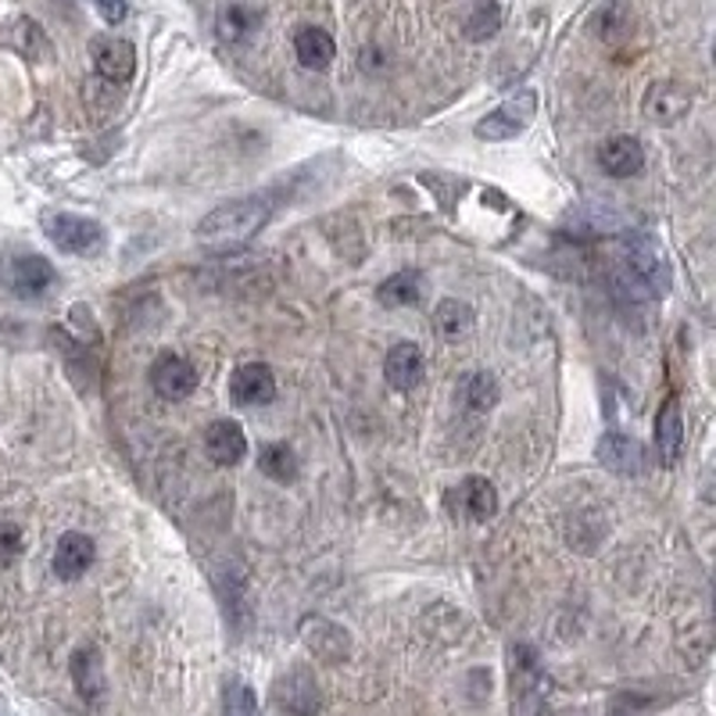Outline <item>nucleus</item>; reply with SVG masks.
<instances>
[{"label":"nucleus","instance_id":"obj_1","mask_svg":"<svg viewBox=\"0 0 716 716\" xmlns=\"http://www.w3.org/2000/svg\"><path fill=\"white\" fill-rule=\"evenodd\" d=\"M269 215H273L269 197L223 201L219 208H212L197 223V241L208 252H233V247H244L252 237H258V229L269 223Z\"/></svg>","mask_w":716,"mask_h":716},{"label":"nucleus","instance_id":"obj_2","mask_svg":"<svg viewBox=\"0 0 716 716\" xmlns=\"http://www.w3.org/2000/svg\"><path fill=\"white\" fill-rule=\"evenodd\" d=\"M613 279H616V290H624L627 298H663V290L671 287L663 252L648 237H634L620 247Z\"/></svg>","mask_w":716,"mask_h":716},{"label":"nucleus","instance_id":"obj_3","mask_svg":"<svg viewBox=\"0 0 716 716\" xmlns=\"http://www.w3.org/2000/svg\"><path fill=\"white\" fill-rule=\"evenodd\" d=\"M538 112V93L534 90H520L512 93L505 104H498L494 112H488L477 122V136L488 140V144H505V140L520 136Z\"/></svg>","mask_w":716,"mask_h":716},{"label":"nucleus","instance_id":"obj_4","mask_svg":"<svg viewBox=\"0 0 716 716\" xmlns=\"http://www.w3.org/2000/svg\"><path fill=\"white\" fill-rule=\"evenodd\" d=\"M47 237H51L65 255H98L104 247V226L72 212H51L43 219Z\"/></svg>","mask_w":716,"mask_h":716},{"label":"nucleus","instance_id":"obj_5","mask_svg":"<svg viewBox=\"0 0 716 716\" xmlns=\"http://www.w3.org/2000/svg\"><path fill=\"white\" fill-rule=\"evenodd\" d=\"M509 692H512V716H538L541 666H538L534 648L512 645V652H509Z\"/></svg>","mask_w":716,"mask_h":716},{"label":"nucleus","instance_id":"obj_6","mask_svg":"<svg viewBox=\"0 0 716 716\" xmlns=\"http://www.w3.org/2000/svg\"><path fill=\"white\" fill-rule=\"evenodd\" d=\"M273 703L287 716H319L323 713V688L313 671L305 666H290L284 677L273 684Z\"/></svg>","mask_w":716,"mask_h":716},{"label":"nucleus","instance_id":"obj_7","mask_svg":"<svg viewBox=\"0 0 716 716\" xmlns=\"http://www.w3.org/2000/svg\"><path fill=\"white\" fill-rule=\"evenodd\" d=\"M0 279H4V287L11 294H19V298H40V294H47L58 284V273L51 262L40 255H11V258H4V266H0Z\"/></svg>","mask_w":716,"mask_h":716},{"label":"nucleus","instance_id":"obj_8","mask_svg":"<svg viewBox=\"0 0 716 716\" xmlns=\"http://www.w3.org/2000/svg\"><path fill=\"white\" fill-rule=\"evenodd\" d=\"M90 61H93V72L98 80L104 83H130L133 72H136V51L130 40L122 37H93L90 40Z\"/></svg>","mask_w":716,"mask_h":716},{"label":"nucleus","instance_id":"obj_9","mask_svg":"<svg viewBox=\"0 0 716 716\" xmlns=\"http://www.w3.org/2000/svg\"><path fill=\"white\" fill-rule=\"evenodd\" d=\"M147 380L154 387V395H162L165 401H183L194 395L197 387V369L186 362L176 351H162L147 369Z\"/></svg>","mask_w":716,"mask_h":716},{"label":"nucleus","instance_id":"obj_10","mask_svg":"<svg viewBox=\"0 0 716 716\" xmlns=\"http://www.w3.org/2000/svg\"><path fill=\"white\" fill-rule=\"evenodd\" d=\"M444 505L466 523H484L498 512V491L488 477H466L459 488H451Z\"/></svg>","mask_w":716,"mask_h":716},{"label":"nucleus","instance_id":"obj_11","mask_svg":"<svg viewBox=\"0 0 716 716\" xmlns=\"http://www.w3.org/2000/svg\"><path fill=\"white\" fill-rule=\"evenodd\" d=\"M301 642L319 663H330V666L345 663L351 656V634L340 624H334V620H326V616L301 620Z\"/></svg>","mask_w":716,"mask_h":716},{"label":"nucleus","instance_id":"obj_12","mask_svg":"<svg viewBox=\"0 0 716 716\" xmlns=\"http://www.w3.org/2000/svg\"><path fill=\"white\" fill-rule=\"evenodd\" d=\"M642 112L648 122H656V126H677V122L692 112V90L684 83H674V80L652 83L645 90Z\"/></svg>","mask_w":716,"mask_h":716},{"label":"nucleus","instance_id":"obj_13","mask_svg":"<svg viewBox=\"0 0 716 716\" xmlns=\"http://www.w3.org/2000/svg\"><path fill=\"white\" fill-rule=\"evenodd\" d=\"M93 559H98V544H93L90 534L83 531H65L54 544V577L58 581H80L83 573L93 566Z\"/></svg>","mask_w":716,"mask_h":716},{"label":"nucleus","instance_id":"obj_14","mask_svg":"<svg viewBox=\"0 0 716 716\" xmlns=\"http://www.w3.org/2000/svg\"><path fill=\"white\" fill-rule=\"evenodd\" d=\"M229 398L244 405V409H255V405H269L276 398V377L266 362H244L229 380Z\"/></svg>","mask_w":716,"mask_h":716},{"label":"nucleus","instance_id":"obj_15","mask_svg":"<svg viewBox=\"0 0 716 716\" xmlns=\"http://www.w3.org/2000/svg\"><path fill=\"white\" fill-rule=\"evenodd\" d=\"M383 377L395 391H416L427 377V355L412 340H401L383 358Z\"/></svg>","mask_w":716,"mask_h":716},{"label":"nucleus","instance_id":"obj_16","mask_svg":"<svg viewBox=\"0 0 716 716\" xmlns=\"http://www.w3.org/2000/svg\"><path fill=\"white\" fill-rule=\"evenodd\" d=\"M599 462L605 466L610 473H620V477H642L645 473V448L637 444L631 433H605L599 441Z\"/></svg>","mask_w":716,"mask_h":716},{"label":"nucleus","instance_id":"obj_17","mask_svg":"<svg viewBox=\"0 0 716 716\" xmlns=\"http://www.w3.org/2000/svg\"><path fill=\"white\" fill-rule=\"evenodd\" d=\"M599 165L605 176L613 180H627L637 176L645 168V147L637 136H610L605 144L599 147Z\"/></svg>","mask_w":716,"mask_h":716},{"label":"nucleus","instance_id":"obj_18","mask_svg":"<svg viewBox=\"0 0 716 716\" xmlns=\"http://www.w3.org/2000/svg\"><path fill=\"white\" fill-rule=\"evenodd\" d=\"M205 456L215 466H237V462H244L247 438H244L241 423H233V419H215V423L205 430Z\"/></svg>","mask_w":716,"mask_h":716},{"label":"nucleus","instance_id":"obj_19","mask_svg":"<svg viewBox=\"0 0 716 716\" xmlns=\"http://www.w3.org/2000/svg\"><path fill=\"white\" fill-rule=\"evenodd\" d=\"M72 684L83 703H98L104 695V656L98 645H83L72 652Z\"/></svg>","mask_w":716,"mask_h":716},{"label":"nucleus","instance_id":"obj_20","mask_svg":"<svg viewBox=\"0 0 716 716\" xmlns=\"http://www.w3.org/2000/svg\"><path fill=\"white\" fill-rule=\"evenodd\" d=\"M423 298H427V276L419 269H401L377 287V301L383 308H412Z\"/></svg>","mask_w":716,"mask_h":716},{"label":"nucleus","instance_id":"obj_21","mask_svg":"<svg viewBox=\"0 0 716 716\" xmlns=\"http://www.w3.org/2000/svg\"><path fill=\"white\" fill-rule=\"evenodd\" d=\"M684 448V419H681V401L671 395L663 401V409L656 416V451L663 466H677Z\"/></svg>","mask_w":716,"mask_h":716},{"label":"nucleus","instance_id":"obj_22","mask_svg":"<svg viewBox=\"0 0 716 716\" xmlns=\"http://www.w3.org/2000/svg\"><path fill=\"white\" fill-rule=\"evenodd\" d=\"M294 54H298V61L305 69L323 72V69H330V61L337 54V43H334L330 33H326V29L305 25V29H298V37H294Z\"/></svg>","mask_w":716,"mask_h":716},{"label":"nucleus","instance_id":"obj_23","mask_svg":"<svg viewBox=\"0 0 716 716\" xmlns=\"http://www.w3.org/2000/svg\"><path fill=\"white\" fill-rule=\"evenodd\" d=\"M473 326H477V313L459 298H444L438 308H433V334H438L441 340H451V345H456V340L473 334Z\"/></svg>","mask_w":716,"mask_h":716},{"label":"nucleus","instance_id":"obj_24","mask_svg":"<svg viewBox=\"0 0 716 716\" xmlns=\"http://www.w3.org/2000/svg\"><path fill=\"white\" fill-rule=\"evenodd\" d=\"M498 380L494 372H466L462 383H459V405L466 412H477V416H488L494 405H498Z\"/></svg>","mask_w":716,"mask_h":716},{"label":"nucleus","instance_id":"obj_25","mask_svg":"<svg viewBox=\"0 0 716 716\" xmlns=\"http://www.w3.org/2000/svg\"><path fill=\"white\" fill-rule=\"evenodd\" d=\"M258 470L266 473L269 480H276V484H294L301 473V462L298 456H294V448L287 441H273L258 451Z\"/></svg>","mask_w":716,"mask_h":716},{"label":"nucleus","instance_id":"obj_26","mask_svg":"<svg viewBox=\"0 0 716 716\" xmlns=\"http://www.w3.org/2000/svg\"><path fill=\"white\" fill-rule=\"evenodd\" d=\"M258 25H262V8H252V4H226L219 11V22H215V29H219V37L226 43L247 40Z\"/></svg>","mask_w":716,"mask_h":716},{"label":"nucleus","instance_id":"obj_27","mask_svg":"<svg viewBox=\"0 0 716 716\" xmlns=\"http://www.w3.org/2000/svg\"><path fill=\"white\" fill-rule=\"evenodd\" d=\"M8 43H11L22 58H29V61H43L47 54H51V43H47L43 29H40L33 19H19V22H11V29H8Z\"/></svg>","mask_w":716,"mask_h":716},{"label":"nucleus","instance_id":"obj_28","mask_svg":"<svg viewBox=\"0 0 716 716\" xmlns=\"http://www.w3.org/2000/svg\"><path fill=\"white\" fill-rule=\"evenodd\" d=\"M631 8H627V0H613V4H605L599 14H595V37L602 43H616V40H624L631 33Z\"/></svg>","mask_w":716,"mask_h":716},{"label":"nucleus","instance_id":"obj_29","mask_svg":"<svg viewBox=\"0 0 716 716\" xmlns=\"http://www.w3.org/2000/svg\"><path fill=\"white\" fill-rule=\"evenodd\" d=\"M498 29H502V8H498V0H477L470 19H466V37L491 40Z\"/></svg>","mask_w":716,"mask_h":716},{"label":"nucleus","instance_id":"obj_30","mask_svg":"<svg viewBox=\"0 0 716 716\" xmlns=\"http://www.w3.org/2000/svg\"><path fill=\"white\" fill-rule=\"evenodd\" d=\"M223 716H262L258 695L252 692V684L226 681V688H223Z\"/></svg>","mask_w":716,"mask_h":716},{"label":"nucleus","instance_id":"obj_31","mask_svg":"<svg viewBox=\"0 0 716 716\" xmlns=\"http://www.w3.org/2000/svg\"><path fill=\"white\" fill-rule=\"evenodd\" d=\"M652 709H656V703L637 692H620L610 703V716H652Z\"/></svg>","mask_w":716,"mask_h":716},{"label":"nucleus","instance_id":"obj_32","mask_svg":"<svg viewBox=\"0 0 716 716\" xmlns=\"http://www.w3.org/2000/svg\"><path fill=\"white\" fill-rule=\"evenodd\" d=\"M22 552V531L8 520H0V563H11Z\"/></svg>","mask_w":716,"mask_h":716},{"label":"nucleus","instance_id":"obj_33","mask_svg":"<svg viewBox=\"0 0 716 716\" xmlns=\"http://www.w3.org/2000/svg\"><path fill=\"white\" fill-rule=\"evenodd\" d=\"M98 11L104 14L108 22H122V19H126V4H122V0H98Z\"/></svg>","mask_w":716,"mask_h":716},{"label":"nucleus","instance_id":"obj_34","mask_svg":"<svg viewBox=\"0 0 716 716\" xmlns=\"http://www.w3.org/2000/svg\"><path fill=\"white\" fill-rule=\"evenodd\" d=\"M713 61H716V43H713Z\"/></svg>","mask_w":716,"mask_h":716}]
</instances>
